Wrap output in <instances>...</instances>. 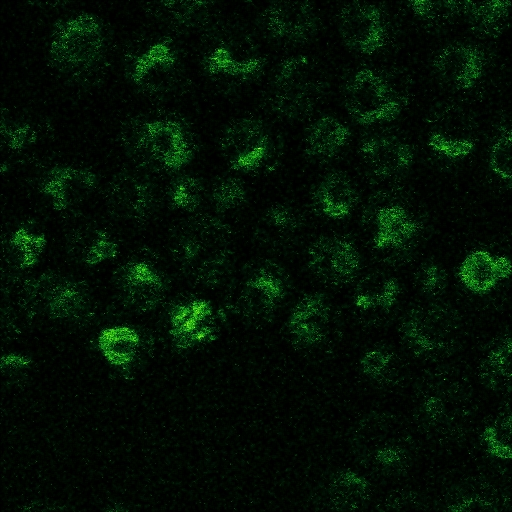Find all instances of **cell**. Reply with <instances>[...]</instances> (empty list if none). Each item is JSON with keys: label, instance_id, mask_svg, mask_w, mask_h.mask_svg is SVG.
<instances>
[{"label": "cell", "instance_id": "cell-40", "mask_svg": "<svg viewBox=\"0 0 512 512\" xmlns=\"http://www.w3.org/2000/svg\"><path fill=\"white\" fill-rule=\"evenodd\" d=\"M413 14L422 20H440L457 13L465 2L416 0L408 3Z\"/></svg>", "mask_w": 512, "mask_h": 512}, {"label": "cell", "instance_id": "cell-31", "mask_svg": "<svg viewBox=\"0 0 512 512\" xmlns=\"http://www.w3.org/2000/svg\"><path fill=\"white\" fill-rule=\"evenodd\" d=\"M72 243V251L89 266L115 258L118 253L117 244L103 230L80 233Z\"/></svg>", "mask_w": 512, "mask_h": 512}, {"label": "cell", "instance_id": "cell-3", "mask_svg": "<svg viewBox=\"0 0 512 512\" xmlns=\"http://www.w3.org/2000/svg\"><path fill=\"white\" fill-rule=\"evenodd\" d=\"M325 79L307 56H291L279 65L273 80V104L280 114L308 112L324 91Z\"/></svg>", "mask_w": 512, "mask_h": 512}, {"label": "cell", "instance_id": "cell-6", "mask_svg": "<svg viewBox=\"0 0 512 512\" xmlns=\"http://www.w3.org/2000/svg\"><path fill=\"white\" fill-rule=\"evenodd\" d=\"M399 330L413 351L437 354L449 349L456 341L458 321L455 313L443 306H419L406 313Z\"/></svg>", "mask_w": 512, "mask_h": 512}, {"label": "cell", "instance_id": "cell-1", "mask_svg": "<svg viewBox=\"0 0 512 512\" xmlns=\"http://www.w3.org/2000/svg\"><path fill=\"white\" fill-rule=\"evenodd\" d=\"M353 444L359 459L383 475L407 470L415 448L407 425L389 413L366 416L355 431Z\"/></svg>", "mask_w": 512, "mask_h": 512}, {"label": "cell", "instance_id": "cell-23", "mask_svg": "<svg viewBox=\"0 0 512 512\" xmlns=\"http://www.w3.org/2000/svg\"><path fill=\"white\" fill-rule=\"evenodd\" d=\"M108 203L112 212L127 219H140L150 209L152 192L147 183L124 174L116 177L108 190Z\"/></svg>", "mask_w": 512, "mask_h": 512}, {"label": "cell", "instance_id": "cell-41", "mask_svg": "<svg viewBox=\"0 0 512 512\" xmlns=\"http://www.w3.org/2000/svg\"><path fill=\"white\" fill-rule=\"evenodd\" d=\"M392 359V353L383 349H372L362 356L360 365L365 375L373 379H380L384 377Z\"/></svg>", "mask_w": 512, "mask_h": 512}, {"label": "cell", "instance_id": "cell-17", "mask_svg": "<svg viewBox=\"0 0 512 512\" xmlns=\"http://www.w3.org/2000/svg\"><path fill=\"white\" fill-rule=\"evenodd\" d=\"M93 172L75 167H55L42 185L57 211H64L84 200L95 187Z\"/></svg>", "mask_w": 512, "mask_h": 512}, {"label": "cell", "instance_id": "cell-2", "mask_svg": "<svg viewBox=\"0 0 512 512\" xmlns=\"http://www.w3.org/2000/svg\"><path fill=\"white\" fill-rule=\"evenodd\" d=\"M225 226L216 221H199L176 243V258L200 281H215L226 265L230 248Z\"/></svg>", "mask_w": 512, "mask_h": 512}, {"label": "cell", "instance_id": "cell-30", "mask_svg": "<svg viewBox=\"0 0 512 512\" xmlns=\"http://www.w3.org/2000/svg\"><path fill=\"white\" fill-rule=\"evenodd\" d=\"M46 301L50 315L59 319L78 316L86 304L84 291L78 283L70 280L54 284L48 290Z\"/></svg>", "mask_w": 512, "mask_h": 512}, {"label": "cell", "instance_id": "cell-22", "mask_svg": "<svg viewBox=\"0 0 512 512\" xmlns=\"http://www.w3.org/2000/svg\"><path fill=\"white\" fill-rule=\"evenodd\" d=\"M264 66V58L253 48L243 45H220L204 60L205 70L210 75H225L238 79H249Z\"/></svg>", "mask_w": 512, "mask_h": 512}, {"label": "cell", "instance_id": "cell-43", "mask_svg": "<svg viewBox=\"0 0 512 512\" xmlns=\"http://www.w3.org/2000/svg\"><path fill=\"white\" fill-rule=\"evenodd\" d=\"M1 134L12 150H21L35 138V132L28 124L9 127L5 125L4 121L1 124Z\"/></svg>", "mask_w": 512, "mask_h": 512}, {"label": "cell", "instance_id": "cell-12", "mask_svg": "<svg viewBox=\"0 0 512 512\" xmlns=\"http://www.w3.org/2000/svg\"><path fill=\"white\" fill-rule=\"evenodd\" d=\"M263 19L273 37L289 41L310 38L318 26L317 14L309 2H273L266 8Z\"/></svg>", "mask_w": 512, "mask_h": 512}, {"label": "cell", "instance_id": "cell-25", "mask_svg": "<svg viewBox=\"0 0 512 512\" xmlns=\"http://www.w3.org/2000/svg\"><path fill=\"white\" fill-rule=\"evenodd\" d=\"M350 129L333 116L317 119L309 129L305 149L315 158H330L336 155L348 142Z\"/></svg>", "mask_w": 512, "mask_h": 512}, {"label": "cell", "instance_id": "cell-38", "mask_svg": "<svg viewBox=\"0 0 512 512\" xmlns=\"http://www.w3.org/2000/svg\"><path fill=\"white\" fill-rule=\"evenodd\" d=\"M203 188L201 182L191 176L179 179L171 190V202L174 207L183 210L195 209L201 201Z\"/></svg>", "mask_w": 512, "mask_h": 512}, {"label": "cell", "instance_id": "cell-19", "mask_svg": "<svg viewBox=\"0 0 512 512\" xmlns=\"http://www.w3.org/2000/svg\"><path fill=\"white\" fill-rule=\"evenodd\" d=\"M511 274V263L507 256H493L484 249L470 252L461 262L458 276L470 291L484 294L491 291L501 280Z\"/></svg>", "mask_w": 512, "mask_h": 512}, {"label": "cell", "instance_id": "cell-5", "mask_svg": "<svg viewBox=\"0 0 512 512\" xmlns=\"http://www.w3.org/2000/svg\"><path fill=\"white\" fill-rule=\"evenodd\" d=\"M103 44L97 18L82 13L57 25L51 38L50 55L54 62L66 68L84 67L100 57Z\"/></svg>", "mask_w": 512, "mask_h": 512}, {"label": "cell", "instance_id": "cell-4", "mask_svg": "<svg viewBox=\"0 0 512 512\" xmlns=\"http://www.w3.org/2000/svg\"><path fill=\"white\" fill-rule=\"evenodd\" d=\"M344 105L360 125L394 120L401 112V103L387 81L370 68L358 70L345 89Z\"/></svg>", "mask_w": 512, "mask_h": 512}, {"label": "cell", "instance_id": "cell-15", "mask_svg": "<svg viewBox=\"0 0 512 512\" xmlns=\"http://www.w3.org/2000/svg\"><path fill=\"white\" fill-rule=\"evenodd\" d=\"M330 307L321 293L304 296L293 308L287 327L294 341L304 347L321 343L328 334Z\"/></svg>", "mask_w": 512, "mask_h": 512}, {"label": "cell", "instance_id": "cell-39", "mask_svg": "<svg viewBox=\"0 0 512 512\" xmlns=\"http://www.w3.org/2000/svg\"><path fill=\"white\" fill-rule=\"evenodd\" d=\"M246 198V190L240 180L226 178L216 184L212 192L215 206L220 210H230L240 206Z\"/></svg>", "mask_w": 512, "mask_h": 512}, {"label": "cell", "instance_id": "cell-32", "mask_svg": "<svg viewBox=\"0 0 512 512\" xmlns=\"http://www.w3.org/2000/svg\"><path fill=\"white\" fill-rule=\"evenodd\" d=\"M510 1L465 2L473 26L487 35H497L508 23Z\"/></svg>", "mask_w": 512, "mask_h": 512}, {"label": "cell", "instance_id": "cell-42", "mask_svg": "<svg viewBox=\"0 0 512 512\" xmlns=\"http://www.w3.org/2000/svg\"><path fill=\"white\" fill-rule=\"evenodd\" d=\"M421 290L430 295L440 293L446 285L445 271L436 263H429L422 267L418 275Z\"/></svg>", "mask_w": 512, "mask_h": 512}, {"label": "cell", "instance_id": "cell-11", "mask_svg": "<svg viewBox=\"0 0 512 512\" xmlns=\"http://www.w3.org/2000/svg\"><path fill=\"white\" fill-rule=\"evenodd\" d=\"M309 266L321 278L343 283L355 276L360 257L351 241L342 237H323L309 249Z\"/></svg>", "mask_w": 512, "mask_h": 512}, {"label": "cell", "instance_id": "cell-26", "mask_svg": "<svg viewBox=\"0 0 512 512\" xmlns=\"http://www.w3.org/2000/svg\"><path fill=\"white\" fill-rule=\"evenodd\" d=\"M317 201L322 212L331 219H342L350 214L357 193L351 181L342 173H331L317 189Z\"/></svg>", "mask_w": 512, "mask_h": 512}, {"label": "cell", "instance_id": "cell-13", "mask_svg": "<svg viewBox=\"0 0 512 512\" xmlns=\"http://www.w3.org/2000/svg\"><path fill=\"white\" fill-rule=\"evenodd\" d=\"M484 56L472 46L455 44L443 48L434 58L433 66L446 83L462 90L475 86L484 72Z\"/></svg>", "mask_w": 512, "mask_h": 512}, {"label": "cell", "instance_id": "cell-14", "mask_svg": "<svg viewBox=\"0 0 512 512\" xmlns=\"http://www.w3.org/2000/svg\"><path fill=\"white\" fill-rule=\"evenodd\" d=\"M212 308L206 300L177 305L170 314V335L174 344L187 349L208 341L214 335Z\"/></svg>", "mask_w": 512, "mask_h": 512}, {"label": "cell", "instance_id": "cell-28", "mask_svg": "<svg viewBox=\"0 0 512 512\" xmlns=\"http://www.w3.org/2000/svg\"><path fill=\"white\" fill-rule=\"evenodd\" d=\"M98 347L109 363L126 367L136 357L140 347V336L128 326L106 328L98 336Z\"/></svg>", "mask_w": 512, "mask_h": 512}, {"label": "cell", "instance_id": "cell-18", "mask_svg": "<svg viewBox=\"0 0 512 512\" xmlns=\"http://www.w3.org/2000/svg\"><path fill=\"white\" fill-rule=\"evenodd\" d=\"M360 154L379 177H389L407 170L414 158L413 150L404 141L391 136H376L364 140Z\"/></svg>", "mask_w": 512, "mask_h": 512}, {"label": "cell", "instance_id": "cell-35", "mask_svg": "<svg viewBox=\"0 0 512 512\" xmlns=\"http://www.w3.org/2000/svg\"><path fill=\"white\" fill-rule=\"evenodd\" d=\"M483 439L489 454L507 460L511 458V414L502 413L483 432Z\"/></svg>", "mask_w": 512, "mask_h": 512}, {"label": "cell", "instance_id": "cell-24", "mask_svg": "<svg viewBox=\"0 0 512 512\" xmlns=\"http://www.w3.org/2000/svg\"><path fill=\"white\" fill-rule=\"evenodd\" d=\"M375 220L377 230L373 245L377 249L400 247L419 231L418 222L400 205L379 208Z\"/></svg>", "mask_w": 512, "mask_h": 512}, {"label": "cell", "instance_id": "cell-37", "mask_svg": "<svg viewBox=\"0 0 512 512\" xmlns=\"http://www.w3.org/2000/svg\"><path fill=\"white\" fill-rule=\"evenodd\" d=\"M489 165L495 175L511 179V131L503 130L491 146Z\"/></svg>", "mask_w": 512, "mask_h": 512}, {"label": "cell", "instance_id": "cell-16", "mask_svg": "<svg viewBox=\"0 0 512 512\" xmlns=\"http://www.w3.org/2000/svg\"><path fill=\"white\" fill-rule=\"evenodd\" d=\"M176 61L168 40L156 42L135 59L131 79L145 90L163 91L173 82Z\"/></svg>", "mask_w": 512, "mask_h": 512}, {"label": "cell", "instance_id": "cell-10", "mask_svg": "<svg viewBox=\"0 0 512 512\" xmlns=\"http://www.w3.org/2000/svg\"><path fill=\"white\" fill-rule=\"evenodd\" d=\"M428 146L434 152L451 159L468 156L475 147L471 118L459 107L449 106L431 121Z\"/></svg>", "mask_w": 512, "mask_h": 512}, {"label": "cell", "instance_id": "cell-7", "mask_svg": "<svg viewBox=\"0 0 512 512\" xmlns=\"http://www.w3.org/2000/svg\"><path fill=\"white\" fill-rule=\"evenodd\" d=\"M220 146L233 170L249 172L259 168L266 159L270 139L259 121L243 118L234 121L225 129Z\"/></svg>", "mask_w": 512, "mask_h": 512}, {"label": "cell", "instance_id": "cell-44", "mask_svg": "<svg viewBox=\"0 0 512 512\" xmlns=\"http://www.w3.org/2000/svg\"><path fill=\"white\" fill-rule=\"evenodd\" d=\"M266 221L278 230H290L296 226V216L289 207L282 204L273 205L268 209Z\"/></svg>", "mask_w": 512, "mask_h": 512}, {"label": "cell", "instance_id": "cell-9", "mask_svg": "<svg viewBox=\"0 0 512 512\" xmlns=\"http://www.w3.org/2000/svg\"><path fill=\"white\" fill-rule=\"evenodd\" d=\"M138 145L168 170H178L191 159L192 150L180 123L157 119L143 124Z\"/></svg>", "mask_w": 512, "mask_h": 512}, {"label": "cell", "instance_id": "cell-21", "mask_svg": "<svg viewBox=\"0 0 512 512\" xmlns=\"http://www.w3.org/2000/svg\"><path fill=\"white\" fill-rule=\"evenodd\" d=\"M285 294L283 280L274 272L260 269L245 283L241 304L252 319L266 318L275 310Z\"/></svg>", "mask_w": 512, "mask_h": 512}, {"label": "cell", "instance_id": "cell-27", "mask_svg": "<svg viewBox=\"0 0 512 512\" xmlns=\"http://www.w3.org/2000/svg\"><path fill=\"white\" fill-rule=\"evenodd\" d=\"M399 292L396 278L383 272H373L358 283L354 303L361 310H388L395 304Z\"/></svg>", "mask_w": 512, "mask_h": 512}, {"label": "cell", "instance_id": "cell-33", "mask_svg": "<svg viewBox=\"0 0 512 512\" xmlns=\"http://www.w3.org/2000/svg\"><path fill=\"white\" fill-rule=\"evenodd\" d=\"M511 338L507 335L487 354L481 366V377L491 388L509 387L511 377Z\"/></svg>", "mask_w": 512, "mask_h": 512}, {"label": "cell", "instance_id": "cell-20", "mask_svg": "<svg viewBox=\"0 0 512 512\" xmlns=\"http://www.w3.org/2000/svg\"><path fill=\"white\" fill-rule=\"evenodd\" d=\"M125 299L138 311L154 309L164 295V282L153 266L144 261L129 263L121 277Z\"/></svg>", "mask_w": 512, "mask_h": 512}, {"label": "cell", "instance_id": "cell-8", "mask_svg": "<svg viewBox=\"0 0 512 512\" xmlns=\"http://www.w3.org/2000/svg\"><path fill=\"white\" fill-rule=\"evenodd\" d=\"M338 29L346 46L362 54H373L386 44L383 15L373 4L350 3L344 6L339 14Z\"/></svg>", "mask_w": 512, "mask_h": 512}, {"label": "cell", "instance_id": "cell-36", "mask_svg": "<svg viewBox=\"0 0 512 512\" xmlns=\"http://www.w3.org/2000/svg\"><path fill=\"white\" fill-rule=\"evenodd\" d=\"M450 396L443 392H428L420 403V414L425 424L437 427L448 424L454 411Z\"/></svg>", "mask_w": 512, "mask_h": 512}, {"label": "cell", "instance_id": "cell-29", "mask_svg": "<svg viewBox=\"0 0 512 512\" xmlns=\"http://www.w3.org/2000/svg\"><path fill=\"white\" fill-rule=\"evenodd\" d=\"M329 499L339 510H355L365 504L370 496V485L358 473L345 470L338 473L329 485Z\"/></svg>", "mask_w": 512, "mask_h": 512}, {"label": "cell", "instance_id": "cell-45", "mask_svg": "<svg viewBox=\"0 0 512 512\" xmlns=\"http://www.w3.org/2000/svg\"><path fill=\"white\" fill-rule=\"evenodd\" d=\"M31 363V360L22 355L8 354L2 357L1 366L2 370L5 371H16L27 368Z\"/></svg>", "mask_w": 512, "mask_h": 512}, {"label": "cell", "instance_id": "cell-34", "mask_svg": "<svg viewBox=\"0 0 512 512\" xmlns=\"http://www.w3.org/2000/svg\"><path fill=\"white\" fill-rule=\"evenodd\" d=\"M46 246L43 234H34L24 227L17 229L9 240L14 262L19 268L34 266Z\"/></svg>", "mask_w": 512, "mask_h": 512}]
</instances>
